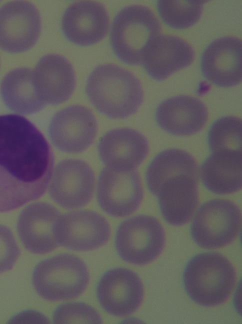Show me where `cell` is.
<instances>
[{"instance_id":"obj_1","label":"cell","mask_w":242,"mask_h":324,"mask_svg":"<svg viewBox=\"0 0 242 324\" xmlns=\"http://www.w3.org/2000/svg\"><path fill=\"white\" fill-rule=\"evenodd\" d=\"M54 165L50 144L31 122L18 114L0 116V212L42 196Z\"/></svg>"},{"instance_id":"obj_7","label":"cell","mask_w":242,"mask_h":324,"mask_svg":"<svg viewBox=\"0 0 242 324\" xmlns=\"http://www.w3.org/2000/svg\"><path fill=\"white\" fill-rule=\"evenodd\" d=\"M165 244L164 228L155 218L138 215L122 222L116 233V251L124 261L146 264L162 253Z\"/></svg>"},{"instance_id":"obj_25","label":"cell","mask_w":242,"mask_h":324,"mask_svg":"<svg viewBox=\"0 0 242 324\" xmlns=\"http://www.w3.org/2000/svg\"><path fill=\"white\" fill-rule=\"evenodd\" d=\"M208 143L212 152L242 150L241 120L231 116L218 119L208 130Z\"/></svg>"},{"instance_id":"obj_2","label":"cell","mask_w":242,"mask_h":324,"mask_svg":"<svg viewBox=\"0 0 242 324\" xmlns=\"http://www.w3.org/2000/svg\"><path fill=\"white\" fill-rule=\"evenodd\" d=\"M86 92L92 105L114 119L134 114L143 101L140 80L131 72L114 64L96 67L90 74Z\"/></svg>"},{"instance_id":"obj_17","label":"cell","mask_w":242,"mask_h":324,"mask_svg":"<svg viewBox=\"0 0 242 324\" xmlns=\"http://www.w3.org/2000/svg\"><path fill=\"white\" fill-rule=\"evenodd\" d=\"M108 24L104 6L92 1L72 4L66 9L62 20V30L66 38L82 46L100 41L106 34Z\"/></svg>"},{"instance_id":"obj_27","label":"cell","mask_w":242,"mask_h":324,"mask_svg":"<svg viewBox=\"0 0 242 324\" xmlns=\"http://www.w3.org/2000/svg\"><path fill=\"white\" fill-rule=\"evenodd\" d=\"M20 255V249L10 230L0 224V273L10 270Z\"/></svg>"},{"instance_id":"obj_12","label":"cell","mask_w":242,"mask_h":324,"mask_svg":"<svg viewBox=\"0 0 242 324\" xmlns=\"http://www.w3.org/2000/svg\"><path fill=\"white\" fill-rule=\"evenodd\" d=\"M41 21L36 8L23 0L8 2L0 8V48L10 53L30 49L36 42Z\"/></svg>"},{"instance_id":"obj_24","label":"cell","mask_w":242,"mask_h":324,"mask_svg":"<svg viewBox=\"0 0 242 324\" xmlns=\"http://www.w3.org/2000/svg\"><path fill=\"white\" fill-rule=\"evenodd\" d=\"M204 0H158V14L168 26L184 30L194 25L200 19Z\"/></svg>"},{"instance_id":"obj_11","label":"cell","mask_w":242,"mask_h":324,"mask_svg":"<svg viewBox=\"0 0 242 324\" xmlns=\"http://www.w3.org/2000/svg\"><path fill=\"white\" fill-rule=\"evenodd\" d=\"M97 123L92 111L86 106L73 105L57 112L52 117L48 133L54 145L66 153H80L92 143Z\"/></svg>"},{"instance_id":"obj_13","label":"cell","mask_w":242,"mask_h":324,"mask_svg":"<svg viewBox=\"0 0 242 324\" xmlns=\"http://www.w3.org/2000/svg\"><path fill=\"white\" fill-rule=\"evenodd\" d=\"M49 193L58 204L67 209L80 208L91 200L94 192V173L86 162L67 159L59 162L52 176Z\"/></svg>"},{"instance_id":"obj_21","label":"cell","mask_w":242,"mask_h":324,"mask_svg":"<svg viewBox=\"0 0 242 324\" xmlns=\"http://www.w3.org/2000/svg\"><path fill=\"white\" fill-rule=\"evenodd\" d=\"M156 120L166 132L174 136L194 134L204 126L207 109L200 100L181 95L168 98L157 107Z\"/></svg>"},{"instance_id":"obj_16","label":"cell","mask_w":242,"mask_h":324,"mask_svg":"<svg viewBox=\"0 0 242 324\" xmlns=\"http://www.w3.org/2000/svg\"><path fill=\"white\" fill-rule=\"evenodd\" d=\"M60 216L57 209L46 202L33 203L24 208L18 216L17 230L25 248L36 254L56 248L58 244L54 230Z\"/></svg>"},{"instance_id":"obj_5","label":"cell","mask_w":242,"mask_h":324,"mask_svg":"<svg viewBox=\"0 0 242 324\" xmlns=\"http://www.w3.org/2000/svg\"><path fill=\"white\" fill-rule=\"evenodd\" d=\"M89 274L84 262L69 254H60L39 262L32 274L37 293L50 301L68 300L86 290Z\"/></svg>"},{"instance_id":"obj_8","label":"cell","mask_w":242,"mask_h":324,"mask_svg":"<svg viewBox=\"0 0 242 324\" xmlns=\"http://www.w3.org/2000/svg\"><path fill=\"white\" fill-rule=\"evenodd\" d=\"M143 196L140 178L135 170H117L106 167L101 172L98 201L108 214L115 217L130 215L138 208Z\"/></svg>"},{"instance_id":"obj_3","label":"cell","mask_w":242,"mask_h":324,"mask_svg":"<svg viewBox=\"0 0 242 324\" xmlns=\"http://www.w3.org/2000/svg\"><path fill=\"white\" fill-rule=\"evenodd\" d=\"M183 280L192 300L202 306H212L229 298L236 284V273L231 262L222 254L204 252L188 262Z\"/></svg>"},{"instance_id":"obj_10","label":"cell","mask_w":242,"mask_h":324,"mask_svg":"<svg viewBox=\"0 0 242 324\" xmlns=\"http://www.w3.org/2000/svg\"><path fill=\"white\" fill-rule=\"evenodd\" d=\"M54 232L58 244L71 250L87 251L106 244L110 236V228L102 216L84 210L60 216Z\"/></svg>"},{"instance_id":"obj_22","label":"cell","mask_w":242,"mask_h":324,"mask_svg":"<svg viewBox=\"0 0 242 324\" xmlns=\"http://www.w3.org/2000/svg\"><path fill=\"white\" fill-rule=\"evenodd\" d=\"M203 184L218 194L235 192L242 188V150L212 152L200 168Z\"/></svg>"},{"instance_id":"obj_19","label":"cell","mask_w":242,"mask_h":324,"mask_svg":"<svg viewBox=\"0 0 242 324\" xmlns=\"http://www.w3.org/2000/svg\"><path fill=\"white\" fill-rule=\"evenodd\" d=\"M35 88L45 104L56 105L67 100L76 86L75 73L64 56L48 54L42 57L32 71Z\"/></svg>"},{"instance_id":"obj_26","label":"cell","mask_w":242,"mask_h":324,"mask_svg":"<svg viewBox=\"0 0 242 324\" xmlns=\"http://www.w3.org/2000/svg\"><path fill=\"white\" fill-rule=\"evenodd\" d=\"M53 321L56 324H100L98 313L91 306L82 302H69L60 306L53 314Z\"/></svg>"},{"instance_id":"obj_23","label":"cell","mask_w":242,"mask_h":324,"mask_svg":"<svg viewBox=\"0 0 242 324\" xmlns=\"http://www.w3.org/2000/svg\"><path fill=\"white\" fill-rule=\"evenodd\" d=\"M0 94L5 105L16 112L30 114L46 105L35 88L32 71L26 68L14 69L2 78Z\"/></svg>"},{"instance_id":"obj_20","label":"cell","mask_w":242,"mask_h":324,"mask_svg":"<svg viewBox=\"0 0 242 324\" xmlns=\"http://www.w3.org/2000/svg\"><path fill=\"white\" fill-rule=\"evenodd\" d=\"M100 158L106 167L117 170H134L148 154L146 138L129 128L112 130L102 136L98 145Z\"/></svg>"},{"instance_id":"obj_15","label":"cell","mask_w":242,"mask_h":324,"mask_svg":"<svg viewBox=\"0 0 242 324\" xmlns=\"http://www.w3.org/2000/svg\"><path fill=\"white\" fill-rule=\"evenodd\" d=\"M201 72L214 85L229 88L242 81V41L231 36L215 40L204 50Z\"/></svg>"},{"instance_id":"obj_4","label":"cell","mask_w":242,"mask_h":324,"mask_svg":"<svg viewBox=\"0 0 242 324\" xmlns=\"http://www.w3.org/2000/svg\"><path fill=\"white\" fill-rule=\"evenodd\" d=\"M160 24L154 12L140 5L126 6L116 15L110 32L113 52L122 62L140 64L148 46L160 34Z\"/></svg>"},{"instance_id":"obj_9","label":"cell","mask_w":242,"mask_h":324,"mask_svg":"<svg viewBox=\"0 0 242 324\" xmlns=\"http://www.w3.org/2000/svg\"><path fill=\"white\" fill-rule=\"evenodd\" d=\"M198 174L170 173L152 194L156 196L161 214L171 225L179 226L188 222L198 203Z\"/></svg>"},{"instance_id":"obj_18","label":"cell","mask_w":242,"mask_h":324,"mask_svg":"<svg viewBox=\"0 0 242 324\" xmlns=\"http://www.w3.org/2000/svg\"><path fill=\"white\" fill-rule=\"evenodd\" d=\"M194 57L192 48L182 39L160 34L146 47L140 64L150 76L160 81L190 65Z\"/></svg>"},{"instance_id":"obj_6","label":"cell","mask_w":242,"mask_h":324,"mask_svg":"<svg viewBox=\"0 0 242 324\" xmlns=\"http://www.w3.org/2000/svg\"><path fill=\"white\" fill-rule=\"evenodd\" d=\"M241 222L240 210L234 202L212 199L204 203L197 211L190 226L191 236L201 248H222L236 238Z\"/></svg>"},{"instance_id":"obj_14","label":"cell","mask_w":242,"mask_h":324,"mask_svg":"<svg viewBox=\"0 0 242 324\" xmlns=\"http://www.w3.org/2000/svg\"><path fill=\"white\" fill-rule=\"evenodd\" d=\"M98 300L108 313L124 316L136 312L144 298V288L139 276L122 268L107 271L96 287Z\"/></svg>"}]
</instances>
